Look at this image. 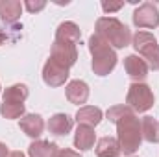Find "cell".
I'll return each mask as SVG.
<instances>
[{"label":"cell","mask_w":159,"mask_h":157,"mask_svg":"<svg viewBox=\"0 0 159 157\" xmlns=\"http://www.w3.org/2000/svg\"><path fill=\"white\" fill-rule=\"evenodd\" d=\"M87 46H89V52L93 56V59H91L93 72L96 76H107L109 72H113V69L117 67V61H119L115 48L98 34H93L89 37Z\"/></svg>","instance_id":"1"},{"label":"cell","mask_w":159,"mask_h":157,"mask_svg":"<svg viewBox=\"0 0 159 157\" xmlns=\"http://www.w3.org/2000/svg\"><path fill=\"white\" fill-rule=\"evenodd\" d=\"M117 141H119L120 152L124 155H133L143 142V131H141V120L135 117V113H128L117 122Z\"/></svg>","instance_id":"2"},{"label":"cell","mask_w":159,"mask_h":157,"mask_svg":"<svg viewBox=\"0 0 159 157\" xmlns=\"http://www.w3.org/2000/svg\"><path fill=\"white\" fill-rule=\"evenodd\" d=\"M94 28H96L94 34L104 37L113 48H126L131 44V39H133L131 30L115 17H100Z\"/></svg>","instance_id":"3"},{"label":"cell","mask_w":159,"mask_h":157,"mask_svg":"<svg viewBox=\"0 0 159 157\" xmlns=\"http://www.w3.org/2000/svg\"><path fill=\"white\" fill-rule=\"evenodd\" d=\"M131 44H133L135 52L146 61V65H148L150 69L159 70V43H157V39L154 37V34L139 30V32L133 35Z\"/></svg>","instance_id":"4"},{"label":"cell","mask_w":159,"mask_h":157,"mask_svg":"<svg viewBox=\"0 0 159 157\" xmlns=\"http://www.w3.org/2000/svg\"><path fill=\"white\" fill-rule=\"evenodd\" d=\"M154 91L146 83H131L126 94V105L131 107L135 113H146L154 107Z\"/></svg>","instance_id":"5"},{"label":"cell","mask_w":159,"mask_h":157,"mask_svg":"<svg viewBox=\"0 0 159 157\" xmlns=\"http://www.w3.org/2000/svg\"><path fill=\"white\" fill-rule=\"evenodd\" d=\"M50 59H54L56 63H59V65H63L67 69H70L78 61V48L72 43L54 41L52 50H50Z\"/></svg>","instance_id":"6"},{"label":"cell","mask_w":159,"mask_h":157,"mask_svg":"<svg viewBox=\"0 0 159 157\" xmlns=\"http://www.w3.org/2000/svg\"><path fill=\"white\" fill-rule=\"evenodd\" d=\"M133 24L137 28H157L159 26V9L154 2H144L133 11Z\"/></svg>","instance_id":"7"},{"label":"cell","mask_w":159,"mask_h":157,"mask_svg":"<svg viewBox=\"0 0 159 157\" xmlns=\"http://www.w3.org/2000/svg\"><path fill=\"white\" fill-rule=\"evenodd\" d=\"M69 70L70 69H67V67H63V65H59L48 57V61L43 67V81L48 87H61V85H65V81L70 76Z\"/></svg>","instance_id":"8"},{"label":"cell","mask_w":159,"mask_h":157,"mask_svg":"<svg viewBox=\"0 0 159 157\" xmlns=\"http://www.w3.org/2000/svg\"><path fill=\"white\" fill-rule=\"evenodd\" d=\"M148 69L150 67L146 65V61L141 56L131 54V56L124 57V70H126V74L129 78L133 79V83H143V79L148 76Z\"/></svg>","instance_id":"9"},{"label":"cell","mask_w":159,"mask_h":157,"mask_svg":"<svg viewBox=\"0 0 159 157\" xmlns=\"http://www.w3.org/2000/svg\"><path fill=\"white\" fill-rule=\"evenodd\" d=\"M89 94H91L89 85H87L85 81H81V79H72V81H69V85L65 87V96H67V100H69L70 104H74V105H81V107H83V104L89 100Z\"/></svg>","instance_id":"10"},{"label":"cell","mask_w":159,"mask_h":157,"mask_svg":"<svg viewBox=\"0 0 159 157\" xmlns=\"http://www.w3.org/2000/svg\"><path fill=\"white\" fill-rule=\"evenodd\" d=\"M19 126H20V129L28 135V137H32V139H39L41 135H43V131H44V120L41 115L37 113H28V115H24V117L20 118V122H19Z\"/></svg>","instance_id":"11"},{"label":"cell","mask_w":159,"mask_h":157,"mask_svg":"<svg viewBox=\"0 0 159 157\" xmlns=\"http://www.w3.org/2000/svg\"><path fill=\"white\" fill-rule=\"evenodd\" d=\"M102 118H104V113H102V109L100 107H94V105H83V107H80L78 113H76V117L74 120L78 122V126H91V128H94V126H98L100 122H102Z\"/></svg>","instance_id":"12"},{"label":"cell","mask_w":159,"mask_h":157,"mask_svg":"<svg viewBox=\"0 0 159 157\" xmlns=\"http://www.w3.org/2000/svg\"><path fill=\"white\" fill-rule=\"evenodd\" d=\"M46 128H48V131L52 135H57V137L67 135L72 129V118L69 117L67 113H56V115H52L48 118Z\"/></svg>","instance_id":"13"},{"label":"cell","mask_w":159,"mask_h":157,"mask_svg":"<svg viewBox=\"0 0 159 157\" xmlns=\"http://www.w3.org/2000/svg\"><path fill=\"white\" fill-rule=\"evenodd\" d=\"M94 141H96L94 128L81 126V124L76 128V133H74V148H78L80 152H87V150H91L94 146Z\"/></svg>","instance_id":"14"},{"label":"cell","mask_w":159,"mask_h":157,"mask_svg":"<svg viewBox=\"0 0 159 157\" xmlns=\"http://www.w3.org/2000/svg\"><path fill=\"white\" fill-rule=\"evenodd\" d=\"M81 39V30L76 22H70V20H65L57 26L56 30V39L54 41H65V43H72V44H78Z\"/></svg>","instance_id":"15"},{"label":"cell","mask_w":159,"mask_h":157,"mask_svg":"<svg viewBox=\"0 0 159 157\" xmlns=\"http://www.w3.org/2000/svg\"><path fill=\"white\" fill-rule=\"evenodd\" d=\"M22 4L19 0H2L0 2V19L6 24H13L20 19Z\"/></svg>","instance_id":"16"},{"label":"cell","mask_w":159,"mask_h":157,"mask_svg":"<svg viewBox=\"0 0 159 157\" xmlns=\"http://www.w3.org/2000/svg\"><path fill=\"white\" fill-rule=\"evenodd\" d=\"M57 144L50 142V141H43L37 139L28 146V155L30 157H56L57 154Z\"/></svg>","instance_id":"17"},{"label":"cell","mask_w":159,"mask_h":157,"mask_svg":"<svg viewBox=\"0 0 159 157\" xmlns=\"http://www.w3.org/2000/svg\"><path fill=\"white\" fill-rule=\"evenodd\" d=\"M96 155L98 157H119L120 152L119 141L115 137H102L98 142H96Z\"/></svg>","instance_id":"18"},{"label":"cell","mask_w":159,"mask_h":157,"mask_svg":"<svg viewBox=\"0 0 159 157\" xmlns=\"http://www.w3.org/2000/svg\"><path fill=\"white\" fill-rule=\"evenodd\" d=\"M141 131H143V139L150 144H157L159 142V120L154 117H144L141 118Z\"/></svg>","instance_id":"19"},{"label":"cell","mask_w":159,"mask_h":157,"mask_svg":"<svg viewBox=\"0 0 159 157\" xmlns=\"http://www.w3.org/2000/svg\"><path fill=\"white\" fill-rule=\"evenodd\" d=\"M28 96H30V91H28V87H26L24 83L9 85V87L4 91V94H2L4 102H13V104H24Z\"/></svg>","instance_id":"20"},{"label":"cell","mask_w":159,"mask_h":157,"mask_svg":"<svg viewBox=\"0 0 159 157\" xmlns=\"http://www.w3.org/2000/svg\"><path fill=\"white\" fill-rule=\"evenodd\" d=\"M26 111L24 104H13V102H2L0 104V115L7 120H15V118H22Z\"/></svg>","instance_id":"21"},{"label":"cell","mask_w":159,"mask_h":157,"mask_svg":"<svg viewBox=\"0 0 159 157\" xmlns=\"http://www.w3.org/2000/svg\"><path fill=\"white\" fill-rule=\"evenodd\" d=\"M128 113H135L131 107H128L126 104H122V105H113V107H109L107 111H106V117H107V120L109 122H117L119 118H122L124 115H128Z\"/></svg>","instance_id":"22"},{"label":"cell","mask_w":159,"mask_h":157,"mask_svg":"<svg viewBox=\"0 0 159 157\" xmlns=\"http://www.w3.org/2000/svg\"><path fill=\"white\" fill-rule=\"evenodd\" d=\"M30 13H35V11H41L44 6H46V2H43V0H39V2H32V0H26L24 4H22Z\"/></svg>","instance_id":"23"},{"label":"cell","mask_w":159,"mask_h":157,"mask_svg":"<svg viewBox=\"0 0 159 157\" xmlns=\"http://www.w3.org/2000/svg\"><path fill=\"white\" fill-rule=\"evenodd\" d=\"M120 7H124V2H102V9H104L106 13L119 11Z\"/></svg>","instance_id":"24"},{"label":"cell","mask_w":159,"mask_h":157,"mask_svg":"<svg viewBox=\"0 0 159 157\" xmlns=\"http://www.w3.org/2000/svg\"><path fill=\"white\" fill-rule=\"evenodd\" d=\"M56 157H81L80 152H74V150H69V148H59Z\"/></svg>","instance_id":"25"},{"label":"cell","mask_w":159,"mask_h":157,"mask_svg":"<svg viewBox=\"0 0 159 157\" xmlns=\"http://www.w3.org/2000/svg\"><path fill=\"white\" fill-rule=\"evenodd\" d=\"M9 154H11L9 148H7L4 142H0V157H9Z\"/></svg>","instance_id":"26"},{"label":"cell","mask_w":159,"mask_h":157,"mask_svg":"<svg viewBox=\"0 0 159 157\" xmlns=\"http://www.w3.org/2000/svg\"><path fill=\"white\" fill-rule=\"evenodd\" d=\"M9 157H26V155H24L22 152H11V154H9Z\"/></svg>","instance_id":"27"},{"label":"cell","mask_w":159,"mask_h":157,"mask_svg":"<svg viewBox=\"0 0 159 157\" xmlns=\"http://www.w3.org/2000/svg\"><path fill=\"white\" fill-rule=\"evenodd\" d=\"M4 41H6V34H2V32H0V44H2Z\"/></svg>","instance_id":"28"},{"label":"cell","mask_w":159,"mask_h":157,"mask_svg":"<svg viewBox=\"0 0 159 157\" xmlns=\"http://www.w3.org/2000/svg\"><path fill=\"white\" fill-rule=\"evenodd\" d=\"M0 89H2V87H0ZM0 92H2V91H0Z\"/></svg>","instance_id":"29"}]
</instances>
